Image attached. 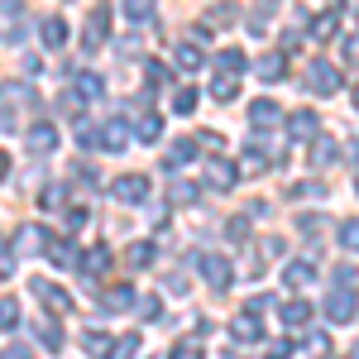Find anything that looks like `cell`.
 <instances>
[{
    "label": "cell",
    "instance_id": "obj_5",
    "mask_svg": "<svg viewBox=\"0 0 359 359\" xmlns=\"http://www.w3.org/2000/svg\"><path fill=\"white\" fill-rule=\"evenodd\" d=\"M196 269H201V278H206L211 287H225V283H230V264H225L221 254H201Z\"/></svg>",
    "mask_w": 359,
    "mask_h": 359
},
{
    "label": "cell",
    "instance_id": "obj_36",
    "mask_svg": "<svg viewBox=\"0 0 359 359\" xmlns=\"http://www.w3.org/2000/svg\"><path fill=\"white\" fill-rule=\"evenodd\" d=\"M211 96H216V101H230V96H235V77H216Z\"/></svg>",
    "mask_w": 359,
    "mask_h": 359
},
{
    "label": "cell",
    "instance_id": "obj_33",
    "mask_svg": "<svg viewBox=\"0 0 359 359\" xmlns=\"http://www.w3.org/2000/svg\"><path fill=\"white\" fill-rule=\"evenodd\" d=\"M39 340H43L48 350H62V331H57L53 321H43V326H39Z\"/></svg>",
    "mask_w": 359,
    "mask_h": 359
},
{
    "label": "cell",
    "instance_id": "obj_52",
    "mask_svg": "<svg viewBox=\"0 0 359 359\" xmlns=\"http://www.w3.org/2000/svg\"><path fill=\"white\" fill-rule=\"evenodd\" d=\"M355 192H359V172H355Z\"/></svg>",
    "mask_w": 359,
    "mask_h": 359
},
{
    "label": "cell",
    "instance_id": "obj_30",
    "mask_svg": "<svg viewBox=\"0 0 359 359\" xmlns=\"http://www.w3.org/2000/svg\"><path fill=\"white\" fill-rule=\"evenodd\" d=\"M130 264H135V269H144V264H154V245H149V240H139V245H130Z\"/></svg>",
    "mask_w": 359,
    "mask_h": 359
},
{
    "label": "cell",
    "instance_id": "obj_13",
    "mask_svg": "<svg viewBox=\"0 0 359 359\" xmlns=\"http://www.w3.org/2000/svg\"><path fill=\"white\" fill-rule=\"evenodd\" d=\"M331 163H335V139L316 135L311 139V168H331Z\"/></svg>",
    "mask_w": 359,
    "mask_h": 359
},
{
    "label": "cell",
    "instance_id": "obj_39",
    "mask_svg": "<svg viewBox=\"0 0 359 359\" xmlns=\"http://www.w3.org/2000/svg\"><path fill=\"white\" fill-rule=\"evenodd\" d=\"M53 264H72V240H57L53 245Z\"/></svg>",
    "mask_w": 359,
    "mask_h": 359
},
{
    "label": "cell",
    "instance_id": "obj_23",
    "mask_svg": "<svg viewBox=\"0 0 359 359\" xmlns=\"http://www.w3.org/2000/svg\"><path fill=\"white\" fill-rule=\"evenodd\" d=\"M264 168H269V158H264L259 149H245V154H240V172H249V177H259Z\"/></svg>",
    "mask_w": 359,
    "mask_h": 359
},
{
    "label": "cell",
    "instance_id": "obj_43",
    "mask_svg": "<svg viewBox=\"0 0 359 359\" xmlns=\"http://www.w3.org/2000/svg\"><path fill=\"white\" fill-rule=\"evenodd\" d=\"M192 196H196L192 182H177V187H172V201H192Z\"/></svg>",
    "mask_w": 359,
    "mask_h": 359
},
{
    "label": "cell",
    "instance_id": "obj_38",
    "mask_svg": "<svg viewBox=\"0 0 359 359\" xmlns=\"http://www.w3.org/2000/svg\"><path fill=\"white\" fill-rule=\"evenodd\" d=\"M172 359H201L196 340H182V345H172Z\"/></svg>",
    "mask_w": 359,
    "mask_h": 359
},
{
    "label": "cell",
    "instance_id": "obj_6",
    "mask_svg": "<svg viewBox=\"0 0 359 359\" xmlns=\"http://www.w3.org/2000/svg\"><path fill=\"white\" fill-rule=\"evenodd\" d=\"M96 144H101V149H111V154H120V149L130 144V135H125V120H111V125H101V130H96Z\"/></svg>",
    "mask_w": 359,
    "mask_h": 359
},
{
    "label": "cell",
    "instance_id": "obj_29",
    "mask_svg": "<svg viewBox=\"0 0 359 359\" xmlns=\"http://www.w3.org/2000/svg\"><path fill=\"white\" fill-rule=\"evenodd\" d=\"M172 111H177V115H192L196 111V91H192V86H182V91L172 96Z\"/></svg>",
    "mask_w": 359,
    "mask_h": 359
},
{
    "label": "cell",
    "instance_id": "obj_15",
    "mask_svg": "<svg viewBox=\"0 0 359 359\" xmlns=\"http://www.w3.org/2000/svg\"><path fill=\"white\" fill-rule=\"evenodd\" d=\"M287 130H292L297 139H316V135H321V130H316V115H311V111H297L292 120H287Z\"/></svg>",
    "mask_w": 359,
    "mask_h": 359
},
{
    "label": "cell",
    "instance_id": "obj_41",
    "mask_svg": "<svg viewBox=\"0 0 359 359\" xmlns=\"http://www.w3.org/2000/svg\"><path fill=\"white\" fill-rule=\"evenodd\" d=\"M335 34V15H321V20H316V39H331Z\"/></svg>",
    "mask_w": 359,
    "mask_h": 359
},
{
    "label": "cell",
    "instance_id": "obj_4",
    "mask_svg": "<svg viewBox=\"0 0 359 359\" xmlns=\"http://www.w3.org/2000/svg\"><path fill=\"white\" fill-rule=\"evenodd\" d=\"M106 34H111V10L101 5V10H91V20H86V29H82V48L91 53V48H101L106 43Z\"/></svg>",
    "mask_w": 359,
    "mask_h": 359
},
{
    "label": "cell",
    "instance_id": "obj_42",
    "mask_svg": "<svg viewBox=\"0 0 359 359\" xmlns=\"http://www.w3.org/2000/svg\"><path fill=\"white\" fill-rule=\"evenodd\" d=\"M340 53L350 57V62H359V34H350V39H345V43H340Z\"/></svg>",
    "mask_w": 359,
    "mask_h": 359
},
{
    "label": "cell",
    "instance_id": "obj_44",
    "mask_svg": "<svg viewBox=\"0 0 359 359\" xmlns=\"http://www.w3.org/2000/svg\"><path fill=\"white\" fill-rule=\"evenodd\" d=\"M82 225H86V211H82V206H72V211H67V230H82Z\"/></svg>",
    "mask_w": 359,
    "mask_h": 359
},
{
    "label": "cell",
    "instance_id": "obj_10",
    "mask_svg": "<svg viewBox=\"0 0 359 359\" xmlns=\"http://www.w3.org/2000/svg\"><path fill=\"white\" fill-rule=\"evenodd\" d=\"M230 335H235L240 345H254V340L264 335V326H259L254 316H235V321H230Z\"/></svg>",
    "mask_w": 359,
    "mask_h": 359
},
{
    "label": "cell",
    "instance_id": "obj_8",
    "mask_svg": "<svg viewBox=\"0 0 359 359\" xmlns=\"http://www.w3.org/2000/svg\"><path fill=\"white\" fill-rule=\"evenodd\" d=\"M29 149H34V154H53L57 149V130L53 125H34V130H29Z\"/></svg>",
    "mask_w": 359,
    "mask_h": 359
},
{
    "label": "cell",
    "instance_id": "obj_3",
    "mask_svg": "<svg viewBox=\"0 0 359 359\" xmlns=\"http://www.w3.org/2000/svg\"><path fill=\"white\" fill-rule=\"evenodd\" d=\"M111 192H115V201H125V206H144V201H149V177H144V172H130V177L115 182Z\"/></svg>",
    "mask_w": 359,
    "mask_h": 359
},
{
    "label": "cell",
    "instance_id": "obj_47",
    "mask_svg": "<svg viewBox=\"0 0 359 359\" xmlns=\"http://www.w3.org/2000/svg\"><path fill=\"white\" fill-rule=\"evenodd\" d=\"M15 273V254H0V278H10Z\"/></svg>",
    "mask_w": 359,
    "mask_h": 359
},
{
    "label": "cell",
    "instance_id": "obj_12",
    "mask_svg": "<svg viewBox=\"0 0 359 359\" xmlns=\"http://www.w3.org/2000/svg\"><path fill=\"white\" fill-rule=\"evenodd\" d=\"M34 292L43 297V306H53V311H67V306H72V297H67L62 287H53V283H34Z\"/></svg>",
    "mask_w": 359,
    "mask_h": 359
},
{
    "label": "cell",
    "instance_id": "obj_46",
    "mask_svg": "<svg viewBox=\"0 0 359 359\" xmlns=\"http://www.w3.org/2000/svg\"><path fill=\"white\" fill-rule=\"evenodd\" d=\"M249 235V221H230V240H245Z\"/></svg>",
    "mask_w": 359,
    "mask_h": 359
},
{
    "label": "cell",
    "instance_id": "obj_27",
    "mask_svg": "<svg viewBox=\"0 0 359 359\" xmlns=\"http://www.w3.org/2000/svg\"><path fill=\"white\" fill-rule=\"evenodd\" d=\"M154 15V0H125V20H135V25H144Z\"/></svg>",
    "mask_w": 359,
    "mask_h": 359
},
{
    "label": "cell",
    "instance_id": "obj_31",
    "mask_svg": "<svg viewBox=\"0 0 359 359\" xmlns=\"http://www.w3.org/2000/svg\"><path fill=\"white\" fill-rule=\"evenodd\" d=\"M106 306H111V311H125V306H135V292H130V287H111Z\"/></svg>",
    "mask_w": 359,
    "mask_h": 359
},
{
    "label": "cell",
    "instance_id": "obj_21",
    "mask_svg": "<svg viewBox=\"0 0 359 359\" xmlns=\"http://www.w3.org/2000/svg\"><path fill=\"white\" fill-rule=\"evenodd\" d=\"M172 62H177L182 72H196V67H201V53H196L192 43H177V48H172Z\"/></svg>",
    "mask_w": 359,
    "mask_h": 359
},
{
    "label": "cell",
    "instance_id": "obj_11",
    "mask_svg": "<svg viewBox=\"0 0 359 359\" xmlns=\"http://www.w3.org/2000/svg\"><path fill=\"white\" fill-rule=\"evenodd\" d=\"M235 177H240V172H235L230 163H211V168H206V182H211L216 192H230V187H235Z\"/></svg>",
    "mask_w": 359,
    "mask_h": 359
},
{
    "label": "cell",
    "instance_id": "obj_35",
    "mask_svg": "<svg viewBox=\"0 0 359 359\" xmlns=\"http://www.w3.org/2000/svg\"><path fill=\"white\" fill-rule=\"evenodd\" d=\"M39 206H43V211H57V206H62V187H43V196H39Z\"/></svg>",
    "mask_w": 359,
    "mask_h": 359
},
{
    "label": "cell",
    "instance_id": "obj_32",
    "mask_svg": "<svg viewBox=\"0 0 359 359\" xmlns=\"http://www.w3.org/2000/svg\"><path fill=\"white\" fill-rule=\"evenodd\" d=\"M130 355H139V335H125L111 345V359H130Z\"/></svg>",
    "mask_w": 359,
    "mask_h": 359
},
{
    "label": "cell",
    "instance_id": "obj_37",
    "mask_svg": "<svg viewBox=\"0 0 359 359\" xmlns=\"http://www.w3.org/2000/svg\"><path fill=\"white\" fill-rule=\"evenodd\" d=\"M77 149H96V125H77Z\"/></svg>",
    "mask_w": 359,
    "mask_h": 359
},
{
    "label": "cell",
    "instance_id": "obj_34",
    "mask_svg": "<svg viewBox=\"0 0 359 359\" xmlns=\"http://www.w3.org/2000/svg\"><path fill=\"white\" fill-rule=\"evenodd\" d=\"M192 154H196V144H172L168 149V163H192Z\"/></svg>",
    "mask_w": 359,
    "mask_h": 359
},
{
    "label": "cell",
    "instance_id": "obj_48",
    "mask_svg": "<svg viewBox=\"0 0 359 359\" xmlns=\"http://www.w3.org/2000/svg\"><path fill=\"white\" fill-rule=\"evenodd\" d=\"M292 355V345H287V340H283V345H273V350H269V359H287Z\"/></svg>",
    "mask_w": 359,
    "mask_h": 359
},
{
    "label": "cell",
    "instance_id": "obj_40",
    "mask_svg": "<svg viewBox=\"0 0 359 359\" xmlns=\"http://www.w3.org/2000/svg\"><path fill=\"white\" fill-rule=\"evenodd\" d=\"M230 20H235V5H216L211 10V25H230Z\"/></svg>",
    "mask_w": 359,
    "mask_h": 359
},
{
    "label": "cell",
    "instance_id": "obj_22",
    "mask_svg": "<svg viewBox=\"0 0 359 359\" xmlns=\"http://www.w3.org/2000/svg\"><path fill=\"white\" fill-rule=\"evenodd\" d=\"M249 62H245V53L240 48H225L221 53V77H235V72H245Z\"/></svg>",
    "mask_w": 359,
    "mask_h": 359
},
{
    "label": "cell",
    "instance_id": "obj_51",
    "mask_svg": "<svg viewBox=\"0 0 359 359\" xmlns=\"http://www.w3.org/2000/svg\"><path fill=\"white\" fill-rule=\"evenodd\" d=\"M355 111H359V86H355Z\"/></svg>",
    "mask_w": 359,
    "mask_h": 359
},
{
    "label": "cell",
    "instance_id": "obj_1",
    "mask_svg": "<svg viewBox=\"0 0 359 359\" xmlns=\"http://www.w3.org/2000/svg\"><path fill=\"white\" fill-rule=\"evenodd\" d=\"M306 82H311L316 96H335V91H340V67L326 62V57H316V62L306 67Z\"/></svg>",
    "mask_w": 359,
    "mask_h": 359
},
{
    "label": "cell",
    "instance_id": "obj_25",
    "mask_svg": "<svg viewBox=\"0 0 359 359\" xmlns=\"http://www.w3.org/2000/svg\"><path fill=\"white\" fill-rule=\"evenodd\" d=\"M283 321H287V326H306V321H311V306L306 302H287L283 306Z\"/></svg>",
    "mask_w": 359,
    "mask_h": 359
},
{
    "label": "cell",
    "instance_id": "obj_18",
    "mask_svg": "<svg viewBox=\"0 0 359 359\" xmlns=\"http://www.w3.org/2000/svg\"><path fill=\"white\" fill-rule=\"evenodd\" d=\"M15 240H20V254H39V249H43V230H39V225H20Z\"/></svg>",
    "mask_w": 359,
    "mask_h": 359
},
{
    "label": "cell",
    "instance_id": "obj_9",
    "mask_svg": "<svg viewBox=\"0 0 359 359\" xmlns=\"http://www.w3.org/2000/svg\"><path fill=\"white\" fill-rule=\"evenodd\" d=\"M311 278H316V264H306V259H297V264L283 269V283H287V287H306Z\"/></svg>",
    "mask_w": 359,
    "mask_h": 359
},
{
    "label": "cell",
    "instance_id": "obj_17",
    "mask_svg": "<svg viewBox=\"0 0 359 359\" xmlns=\"http://www.w3.org/2000/svg\"><path fill=\"white\" fill-rule=\"evenodd\" d=\"M111 345H115V340H106L101 331H86L82 335V350H86V355H96V359H111Z\"/></svg>",
    "mask_w": 359,
    "mask_h": 359
},
{
    "label": "cell",
    "instance_id": "obj_7",
    "mask_svg": "<svg viewBox=\"0 0 359 359\" xmlns=\"http://www.w3.org/2000/svg\"><path fill=\"white\" fill-rule=\"evenodd\" d=\"M106 269H111V249H106V245H96V249H86V254H82V273L86 278H101Z\"/></svg>",
    "mask_w": 359,
    "mask_h": 359
},
{
    "label": "cell",
    "instance_id": "obj_26",
    "mask_svg": "<svg viewBox=\"0 0 359 359\" xmlns=\"http://www.w3.org/2000/svg\"><path fill=\"white\" fill-rule=\"evenodd\" d=\"M158 135H163V120H158V115H144V120H139V139H144V144H158Z\"/></svg>",
    "mask_w": 359,
    "mask_h": 359
},
{
    "label": "cell",
    "instance_id": "obj_45",
    "mask_svg": "<svg viewBox=\"0 0 359 359\" xmlns=\"http://www.w3.org/2000/svg\"><path fill=\"white\" fill-rule=\"evenodd\" d=\"M149 82H168V67H163V62H149Z\"/></svg>",
    "mask_w": 359,
    "mask_h": 359
},
{
    "label": "cell",
    "instance_id": "obj_19",
    "mask_svg": "<svg viewBox=\"0 0 359 359\" xmlns=\"http://www.w3.org/2000/svg\"><path fill=\"white\" fill-rule=\"evenodd\" d=\"M39 39H43V43H48V48H57V43H62V39H67V25H62V20H43V25H39Z\"/></svg>",
    "mask_w": 359,
    "mask_h": 359
},
{
    "label": "cell",
    "instance_id": "obj_50",
    "mask_svg": "<svg viewBox=\"0 0 359 359\" xmlns=\"http://www.w3.org/2000/svg\"><path fill=\"white\" fill-rule=\"evenodd\" d=\"M0 182H5V158H0Z\"/></svg>",
    "mask_w": 359,
    "mask_h": 359
},
{
    "label": "cell",
    "instance_id": "obj_28",
    "mask_svg": "<svg viewBox=\"0 0 359 359\" xmlns=\"http://www.w3.org/2000/svg\"><path fill=\"white\" fill-rule=\"evenodd\" d=\"M340 249L359 254V216H355V221H345V225H340Z\"/></svg>",
    "mask_w": 359,
    "mask_h": 359
},
{
    "label": "cell",
    "instance_id": "obj_49",
    "mask_svg": "<svg viewBox=\"0 0 359 359\" xmlns=\"http://www.w3.org/2000/svg\"><path fill=\"white\" fill-rule=\"evenodd\" d=\"M0 359H29V355H25V350H5Z\"/></svg>",
    "mask_w": 359,
    "mask_h": 359
},
{
    "label": "cell",
    "instance_id": "obj_16",
    "mask_svg": "<svg viewBox=\"0 0 359 359\" xmlns=\"http://www.w3.org/2000/svg\"><path fill=\"white\" fill-rule=\"evenodd\" d=\"M283 72H287V57H283V53H269V57H259V77H264V82H278Z\"/></svg>",
    "mask_w": 359,
    "mask_h": 359
},
{
    "label": "cell",
    "instance_id": "obj_2",
    "mask_svg": "<svg viewBox=\"0 0 359 359\" xmlns=\"http://www.w3.org/2000/svg\"><path fill=\"white\" fill-rule=\"evenodd\" d=\"M355 311H359V297H355V287H335L331 297H326V316H331L335 326H345V321H355Z\"/></svg>",
    "mask_w": 359,
    "mask_h": 359
},
{
    "label": "cell",
    "instance_id": "obj_14",
    "mask_svg": "<svg viewBox=\"0 0 359 359\" xmlns=\"http://www.w3.org/2000/svg\"><path fill=\"white\" fill-rule=\"evenodd\" d=\"M72 96H77V101H96V96H101V77H96V72H77Z\"/></svg>",
    "mask_w": 359,
    "mask_h": 359
},
{
    "label": "cell",
    "instance_id": "obj_20",
    "mask_svg": "<svg viewBox=\"0 0 359 359\" xmlns=\"http://www.w3.org/2000/svg\"><path fill=\"white\" fill-rule=\"evenodd\" d=\"M273 120H278L273 101H254V106H249V125H259V130H264V125H273Z\"/></svg>",
    "mask_w": 359,
    "mask_h": 359
},
{
    "label": "cell",
    "instance_id": "obj_24",
    "mask_svg": "<svg viewBox=\"0 0 359 359\" xmlns=\"http://www.w3.org/2000/svg\"><path fill=\"white\" fill-rule=\"evenodd\" d=\"M15 326H20V302L0 297V331H15Z\"/></svg>",
    "mask_w": 359,
    "mask_h": 359
}]
</instances>
